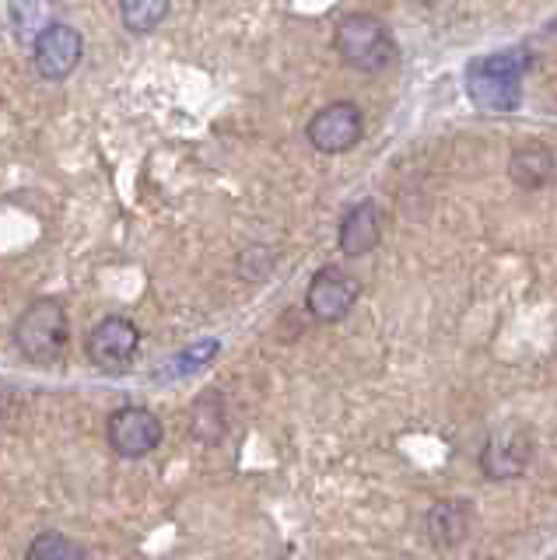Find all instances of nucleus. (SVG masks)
<instances>
[{"label": "nucleus", "mask_w": 557, "mask_h": 560, "mask_svg": "<svg viewBox=\"0 0 557 560\" xmlns=\"http://www.w3.org/2000/svg\"><path fill=\"white\" fill-rule=\"evenodd\" d=\"M382 238V218L372 200H361L344 214L340 221V253L344 256H364L372 253Z\"/></svg>", "instance_id": "obj_9"}, {"label": "nucleus", "mask_w": 557, "mask_h": 560, "mask_svg": "<svg viewBox=\"0 0 557 560\" xmlns=\"http://www.w3.org/2000/svg\"><path fill=\"white\" fill-rule=\"evenodd\" d=\"M509 442L512 438H491V445L484 448V472L491 480H501V477H515L526 466V452H509Z\"/></svg>", "instance_id": "obj_14"}, {"label": "nucleus", "mask_w": 557, "mask_h": 560, "mask_svg": "<svg viewBox=\"0 0 557 560\" xmlns=\"http://www.w3.org/2000/svg\"><path fill=\"white\" fill-rule=\"evenodd\" d=\"M81 52H84L81 32L63 22H54L36 43H32V60H36L39 78H46V81L71 78L81 63Z\"/></svg>", "instance_id": "obj_8"}, {"label": "nucleus", "mask_w": 557, "mask_h": 560, "mask_svg": "<svg viewBox=\"0 0 557 560\" xmlns=\"http://www.w3.org/2000/svg\"><path fill=\"white\" fill-rule=\"evenodd\" d=\"M469 533V508L460 501H442L428 512V536L434 547H456Z\"/></svg>", "instance_id": "obj_10"}, {"label": "nucleus", "mask_w": 557, "mask_h": 560, "mask_svg": "<svg viewBox=\"0 0 557 560\" xmlns=\"http://www.w3.org/2000/svg\"><path fill=\"white\" fill-rule=\"evenodd\" d=\"M169 14V0H124V25L134 35L154 32Z\"/></svg>", "instance_id": "obj_13"}, {"label": "nucleus", "mask_w": 557, "mask_h": 560, "mask_svg": "<svg viewBox=\"0 0 557 560\" xmlns=\"http://www.w3.org/2000/svg\"><path fill=\"white\" fill-rule=\"evenodd\" d=\"M57 0H11V25L19 43H36L54 25Z\"/></svg>", "instance_id": "obj_12"}, {"label": "nucleus", "mask_w": 557, "mask_h": 560, "mask_svg": "<svg viewBox=\"0 0 557 560\" xmlns=\"http://www.w3.org/2000/svg\"><path fill=\"white\" fill-rule=\"evenodd\" d=\"M221 343L218 340H200V343H189L186 350H179L176 361H172L169 368H162V378H179V375H189L197 372V368L211 364L218 358Z\"/></svg>", "instance_id": "obj_15"}, {"label": "nucleus", "mask_w": 557, "mask_h": 560, "mask_svg": "<svg viewBox=\"0 0 557 560\" xmlns=\"http://www.w3.org/2000/svg\"><path fill=\"white\" fill-rule=\"evenodd\" d=\"M25 560H84L78 550V542H71L60 533H43L32 539V547L25 550Z\"/></svg>", "instance_id": "obj_16"}, {"label": "nucleus", "mask_w": 557, "mask_h": 560, "mask_svg": "<svg viewBox=\"0 0 557 560\" xmlns=\"http://www.w3.org/2000/svg\"><path fill=\"white\" fill-rule=\"evenodd\" d=\"M361 130L364 119L355 102H329L309 119V144L320 154H344L361 140Z\"/></svg>", "instance_id": "obj_6"}, {"label": "nucleus", "mask_w": 557, "mask_h": 560, "mask_svg": "<svg viewBox=\"0 0 557 560\" xmlns=\"http://www.w3.org/2000/svg\"><path fill=\"white\" fill-rule=\"evenodd\" d=\"M421 4H439V0H421Z\"/></svg>", "instance_id": "obj_17"}, {"label": "nucleus", "mask_w": 557, "mask_h": 560, "mask_svg": "<svg viewBox=\"0 0 557 560\" xmlns=\"http://www.w3.org/2000/svg\"><path fill=\"white\" fill-rule=\"evenodd\" d=\"M334 43L340 57L358 70H386L396 60V43L390 28L375 14H347L334 32Z\"/></svg>", "instance_id": "obj_3"}, {"label": "nucleus", "mask_w": 557, "mask_h": 560, "mask_svg": "<svg viewBox=\"0 0 557 560\" xmlns=\"http://www.w3.org/2000/svg\"><path fill=\"white\" fill-rule=\"evenodd\" d=\"M509 172L519 186L539 189L544 183H550V175H554V154L544 144H522L512 151Z\"/></svg>", "instance_id": "obj_11"}, {"label": "nucleus", "mask_w": 557, "mask_h": 560, "mask_svg": "<svg viewBox=\"0 0 557 560\" xmlns=\"http://www.w3.org/2000/svg\"><path fill=\"white\" fill-rule=\"evenodd\" d=\"M361 294L358 280L340 270V267H323L316 277L309 280V291H305V305L312 312V319L320 323H340L347 312L355 308Z\"/></svg>", "instance_id": "obj_7"}, {"label": "nucleus", "mask_w": 557, "mask_h": 560, "mask_svg": "<svg viewBox=\"0 0 557 560\" xmlns=\"http://www.w3.org/2000/svg\"><path fill=\"white\" fill-rule=\"evenodd\" d=\"M162 420L144 407H119L106 420V442L124 459H144L162 445Z\"/></svg>", "instance_id": "obj_5"}, {"label": "nucleus", "mask_w": 557, "mask_h": 560, "mask_svg": "<svg viewBox=\"0 0 557 560\" xmlns=\"http://www.w3.org/2000/svg\"><path fill=\"white\" fill-rule=\"evenodd\" d=\"M14 343L32 364H57L67 350V312L57 298L32 302L14 323Z\"/></svg>", "instance_id": "obj_2"}, {"label": "nucleus", "mask_w": 557, "mask_h": 560, "mask_svg": "<svg viewBox=\"0 0 557 560\" xmlns=\"http://www.w3.org/2000/svg\"><path fill=\"white\" fill-rule=\"evenodd\" d=\"M141 347V329H137L124 315H109L89 329L84 337V354L102 372H127Z\"/></svg>", "instance_id": "obj_4"}, {"label": "nucleus", "mask_w": 557, "mask_h": 560, "mask_svg": "<svg viewBox=\"0 0 557 560\" xmlns=\"http://www.w3.org/2000/svg\"><path fill=\"white\" fill-rule=\"evenodd\" d=\"M522 70H526L522 52H495L474 60L466 70V92L487 113H509L522 98Z\"/></svg>", "instance_id": "obj_1"}]
</instances>
